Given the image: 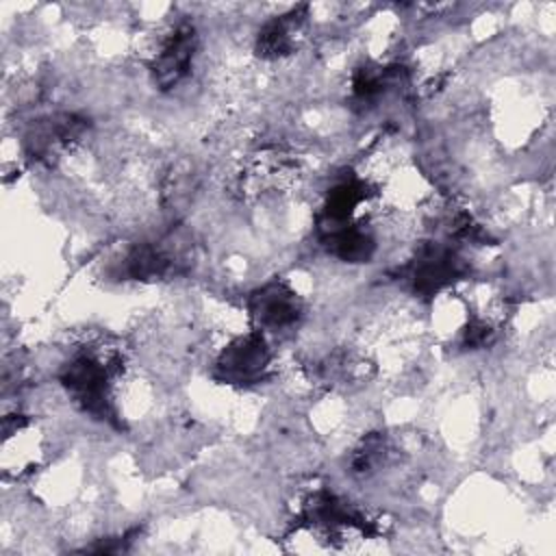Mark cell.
I'll return each mask as SVG.
<instances>
[{
	"label": "cell",
	"mask_w": 556,
	"mask_h": 556,
	"mask_svg": "<svg viewBox=\"0 0 556 556\" xmlns=\"http://www.w3.org/2000/svg\"><path fill=\"white\" fill-rule=\"evenodd\" d=\"M250 313L263 330H285L291 328L300 315L302 304L298 295L282 282H267L250 298Z\"/></svg>",
	"instance_id": "obj_3"
},
{
	"label": "cell",
	"mask_w": 556,
	"mask_h": 556,
	"mask_svg": "<svg viewBox=\"0 0 556 556\" xmlns=\"http://www.w3.org/2000/svg\"><path fill=\"white\" fill-rule=\"evenodd\" d=\"M269 361H271L269 345L263 332L254 330L230 341L219 354L215 367L224 382L248 384L263 378Z\"/></svg>",
	"instance_id": "obj_2"
},
{
	"label": "cell",
	"mask_w": 556,
	"mask_h": 556,
	"mask_svg": "<svg viewBox=\"0 0 556 556\" xmlns=\"http://www.w3.org/2000/svg\"><path fill=\"white\" fill-rule=\"evenodd\" d=\"M304 11L306 7H298L285 15H278L265 22L256 37V54L269 61L289 56L295 50L304 28V20H306Z\"/></svg>",
	"instance_id": "obj_4"
},
{
	"label": "cell",
	"mask_w": 556,
	"mask_h": 556,
	"mask_svg": "<svg viewBox=\"0 0 556 556\" xmlns=\"http://www.w3.org/2000/svg\"><path fill=\"white\" fill-rule=\"evenodd\" d=\"M198 50V35L195 28L187 22L174 26L169 33H165L156 50L150 59V72L154 83L161 89H172L178 83H182L193 65V56Z\"/></svg>",
	"instance_id": "obj_1"
}]
</instances>
